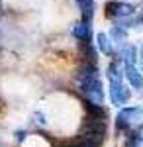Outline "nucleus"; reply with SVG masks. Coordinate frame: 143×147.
<instances>
[{
  "instance_id": "f257e3e1",
  "label": "nucleus",
  "mask_w": 143,
  "mask_h": 147,
  "mask_svg": "<svg viewBox=\"0 0 143 147\" xmlns=\"http://www.w3.org/2000/svg\"><path fill=\"white\" fill-rule=\"evenodd\" d=\"M143 122V108L137 106H130V108H123L120 110L118 118H116V127L118 131L120 129H133L137 124Z\"/></svg>"
},
{
  "instance_id": "f03ea898",
  "label": "nucleus",
  "mask_w": 143,
  "mask_h": 147,
  "mask_svg": "<svg viewBox=\"0 0 143 147\" xmlns=\"http://www.w3.org/2000/svg\"><path fill=\"white\" fill-rule=\"evenodd\" d=\"M106 16L114 20H127L135 16V6L133 4H123V2H108L106 4Z\"/></svg>"
},
{
  "instance_id": "7ed1b4c3",
  "label": "nucleus",
  "mask_w": 143,
  "mask_h": 147,
  "mask_svg": "<svg viewBox=\"0 0 143 147\" xmlns=\"http://www.w3.org/2000/svg\"><path fill=\"white\" fill-rule=\"evenodd\" d=\"M110 100L114 106H123L130 100V88L118 80V82H110Z\"/></svg>"
},
{
  "instance_id": "20e7f679",
  "label": "nucleus",
  "mask_w": 143,
  "mask_h": 147,
  "mask_svg": "<svg viewBox=\"0 0 143 147\" xmlns=\"http://www.w3.org/2000/svg\"><path fill=\"white\" fill-rule=\"evenodd\" d=\"M123 75L127 77V82L132 84L135 90L143 92V73H141L137 67H135V65H125V69H123Z\"/></svg>"
},
{
  "instance_id": "39448f33",
  "label": "nucleus",
  "mask_w": 143,
  "mask_h": 147,
  "mask_svg": "<svg viewBox=\"0 0 143 147\" xmlns=\"http://www.w3.org/2000/svg\"><path fill=\"white\" fill-rule=\"evenodd\" d=\"M73 35L78 41H92V30L88 22H77L73 28Z\"/></svg>"
},
{
  "instance_id": "423d86ee",
  "label": "nucleus",
  "mask_w": 143,
  "mask_h": 147,
  "mask_svg": "<svg viewBox=\"0 0 143 147\" xmlns=\"http://www.w3.org/2000/svg\"><path fill=\"white\" fill-rule=\"evenodd\" d=\"M78 8H80V14L84 18V22H90L92 16H94V0H77Z\"/></svg>"
},
{
  "instance_id": "0eeeda50",
  "label": "nucleus",
  "mask_w": 143,
  "mask_h": 147,
  "mask_svg": "<svg viewBox=\"0 0 143 147\" xmlns=\"http://www.w3.org/2000/svg\"><path fill=\"white\" fill-rule=\"evenodd\" d=\"M96 43H98L100 51H102L104 55H114V45H112V41L108 39L106 34H98L96 35Z\"/></svg>"
},
{
  "instance_id": "6e6552de",
  "label": "nucleus",
  "mask_w": 143,
  "mask_h": 147,
  "mask_svg": "<svg viewBox=\"0 0 143 147\" xmlns=\"http://www.w3.org/2000/svg\"><path fill=\"white\" fill-rule=\"evenodd\" d=\"M80 49H82L86 63H96V49L92 45V41H80Z\"/></svg>"
},
{
  "instance_id": "1a4fd4ad",
  "label": "nucleus",
  "mask_w": 143,
  "mask_h": 147,
  "mask_svg": "<svg viewBox=\"0 0 143 147\" xmlns=\"http://www.w3.org/2000/svg\"><path fill=\"white\" fill-rule=\"evenodd\" d=\"M121 61H123V65H135V47L133 45H125L121 49Z\"/></svg>"
},
{
  "instance_id": "9d476101",
  "label": "nucleus",
  "mask_w": 143,
  "mask_h": 147,
  "mask_svg": "<svg viewBox=\"0 0 143 147\" xmlns=\"http://www.w3.org/2000/svg\"><path fill=\"white\" fill-rule=\"evenodd\" d=\"M110 35H112L114 41H125V39H127V30H125L123 26H112Z\"/></svg>"
},
{
  "instance_id": "9b49d317",
  "label": "nucleus",
  "mask_w": 143,
  "mask_h": 147,
  "mask_svg": "<svg viewBox=\"0 0 143 147\" xmlns=\"http://www.w3.org/2000/svg\"><path fill=\"white\" fill-rule=\"evenodd\" d=\"M121 77H123V73L120 71L118 63H110V67H108V79H110V82H118V80H121Z\"/></svg>"
},
{
  "instance_id": "f8f14e48",
  "label": "nucleus",
  "mask_w": 143,
  "mask_h": 147,
  "mask_svg": "<svg viewBox=\"0 0 143 147\" xmlns=\"http://www.w3.org/2000/svg\"><path fill=\"white\" fill-rule=\"evenodd\" d=\"M137 139H139V141L143 143V125L139 127V129H137Z\"/></svg>"
},
{
  "instance_id": "ddd939ff",
  "label": "nucleus",
  "mask_w": 143,
  "mask_h": 147,
  "mask_svg": "<svg viewBox=\"0 0 143 147\" xmlns=\"http://www.w3.org/2000/svg\"><path fill=\"white\" fill-rule=\"evenodd\" d=\"M139 57H141V61H143V47H141V53H139Z\"/></svg>"
}]
</instances>
